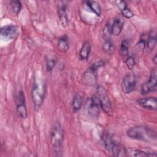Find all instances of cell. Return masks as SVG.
Listing matches in <instances>:
<instances>
[{"label":"cell","mask_w":157,"mask_h":157,"mask_svg":"<svg viewBox=\"0 0 157 157\" xmlns=\"http://www.w3.org/2000/svg\"><path fill=\"white\" fill-rule=\"evenodd\" d=\"M126 134L131 139L144 142H151L156 139L155 131L145 126L139 125L131 127L128 129Z\"/></svg>","instance_id":"6da1fadb"},{"label":"cell","mask_w":157,"mask_h":157,"mask_svg":"<svg viewBox=\"0 0 157 157\" xmlns=\"http://www.w3.org/2000/svg\"><path fill=\"white\" fill-rule=\"evenodd\" d=\"M64 141V131L59 122L55 123L50 133V142L56 152H61Z\"/></svg>","instance_id":"7a4b0ae2"},{"label":"cell","mask_w":157,"mask_h":157,"mask_svg":"<svg viewBox=\"0 0 157 157\" xmlns=\"http://www.w3.org/2000/svg\"><path fill=\"white\" fill-rule=\"evenodd\" d=\"M96 96L98 99L100 107L102 109V110L107 115L112 116L113 115L112 103L107 94V92L104 87L102 86H99L97 88Z\"/></svg>","instance_id":"3957f363"},{"label":"cell","mask_w":157,"mask_h":157,"mask_svg":"<svg viewBox=\"0 0 157 157\" xmlns=\"http://www.w3.org/2000/svg\"><path fill=\"white\" fill-rule=\"evenodd\" d=\"M45 92V86L44 82H36L34 83L32 89V99L36 109H39L42 105Z\"/></svg>","instance_id":"277c9868"},{"label":"cell","mask_w":157,"mask_h":157,"mask_svg":"<svg viewBox=\"0 0 157 157\" xmlns=\"http://www.w3.org/2000/svg\"><path fill=\"white\" fill-rule=\"evenodd\" d=\"M101 107L96 95L88 98L85 102L84 111L85 113L90 118L96 119L99 117Z\"/></svg>","instance_id":"5b68a950"},{"label":"cell","mask_w":157,"mask_h":157,"mask_svg":"<svg viewBox=\"0 0 157 157\" xmlns=\"http://www.w3.org/2000/svg\"><path fill=\"white\" fill-rule=\"evenodd\" d=\"M102 66H103L102 61H98L93 63L83 73L82 76L83 82L88 85L95 84L96 81V72Z\"/></svg>","instance_id":"8992f818"},{"label":"cell","mask_w":157,"mask_h":157,"mask_svg":"<svg viewBox=\"0 0 157 157\" xmlns=\"http://www.w3.org/2000/svg\"><path fill=\"white\" fill-rule=\"evenodd\" d=\"M157 90V71L155 68L151 71L148 80L141 86L140 93L142 95H147Z\"/></svg>","instance_id":"52a82bcc"},{"label":"cell","mask_w":157,"mask_h":157,"mask_svg":"<svg viewBox=\"0 0 157 157\" xmlns=\"http://www.w3.org/2000/svg\"><path fill=\"white\" fill-rule=\"evenodd\" d=\"M136 77L134 73L126 74L123 78L121 82V90L125 94H129L132 92L136 86Z\"/></svg>","instance_id":"ba28073f"},{"label":"cell","mask_w":157,"mask_h":157,"mask_svg":"<svg viewBox=\"0 0 157 157\" xmlns=\"http://www.w3.org/2000/svg\"><path fill=\"white\" fill-rule=\"evenodd\" d=\"M16 113L18 117L23 119H25L28 116V111L25 105V98L22 91H19L17 97Z\"/></svg>","instance_id":"9c48e42d"},{"label":"cell","mask_w":157,"mask_h":157,"mask_svg":"<svg viewBox=\"0 0 157 157\" xmlns=\"http://www.w3.org/2000/svg\"><path fill=\"white\" fill-rule=\"evenodd\" d=\"M17 26L10 24L6 25L1 28L0 34L1 37L4 40H10L13 39L17 34Z\"/></svg>","instance_id":"30bf717a"},{"label":"cell","mask_w":157,"mask_h":157,"mask_svg":"<svg viewBox=\"0 0 157 157\" xmlns=\"http://www.w3.org/2000/svg\"><path fill=\"white\" fill-rule=\"evenodd\" d=\"M136 102L141 107L148 110H156L157 109V99L155 96L140 98L136 101Z\"/></svg>","instance_id":"8fae6325"},{"label":"cell","mask_w":157,"mask_h":157,"mask_svg":"<svg viewBox=\"0 0 157 157\" xmlns=\"http://www.w3.org/2000/svg\"><path fill=\"white\" fill-rule=\"evenodd\" d=\"M157 42V37H156V29H151L147 37L145 50L146 52L148 53H150L153 52L154 48L156 47Z\"/></svg>","instance_id":"7c38bea8"},{"label":"cell","mask_w":157,"mask_h":157,"mask_svg":"<svg viewBox=\"0 0 157 157\" xmlns=\"http://www.w3.org/2000/svg\"><path fill=\"white\" fill-rule=\"evenodd\" d=\"M58 14L61 25L63 27H66L69 24V18L66 12V4L64 2L58 5Z\"/></svg>","instance_id":"4fadbf2b"},{"label":"cell","mask_w":157,"mask_h":157,"mask_svg":"<svg viewBox=\"0 0 157 157\" xmlns=\"http://www.w3.org/2000/svg\"><path fill=\"white\" fill-rule=\"evenodd\" d=\"M124 24V21L122 18L120 17H116L112 24V34L116 36H118L123 28Z\"/></svg>","instance_id":"5bb4252c"},{"label":"cell","mask_w":157,"mask_h":157,"mask_svg":"<svg viewBox=\"0 0 157 157\" xmlns=\"http://www.w3.org/2000/svg\"><path fill=\"white\" fill-rule=\"evenodd\" d=\"M102 139L105 148L109 151V153H111L112 150L117 142H115L112 136L108 132H104L103 134Z\"/></svg>","instance_id":"9a60e30c"},{"label":"cell","mask_w":157,"mask_h":157,"mask_svg":"<svg viewBox=\"0 0 157 157\" xmlns=\"http://www.w3.org/2000/svg\"><path fill=\"white\" fill-rule=\"evenodd\" d=\"M22 7L21 2L17 0L10 1L7 4L8 10L11 12L13 15H18L21 11Z\"/></svg>","instance_id":"2e32d148"},{"label":"cell","mask_w":157,"mask_h":157,"mask_svg":"<svg viewBox=\"0 0 157 157\" xmlns=\"http://www.w3.org/2000/svg\"><path fill=\"white\" fill-rule=\"evenodd\" d=\"M91 52V45L88 41L83 43L79 52V58L80 60H86L88 58Z\"/></svg>","instance_id":"e0dca14e"},{"label":"cell","mask_w":157,"mask_h":157,"mask_svg":"<svg viewBox=\"0 0 157 157\" xmlns=\"http://www.w3.org/2000/svg\"><path fill=\"white\" fill-rule=\"evenodd\" d=\"M57 47L59 51L62 53H66L69 49L68 39L66 35H64L59 38L58 40Z\"/></svg>","instance_id":"ac0fdd59"},{"label":"cell","mask_w":157,"mask_h":157,"mask_svg":"<svg viewBox=\"0 0 157 157\" xmlns=\"http://www.w3.org/2000/svg\"><path fill=\"white\" fill-rule=\"evenodd\" d=\"M127 150L121 144L116 143L112 150V155L114 156H126Z\"/></svg>","instance_id":"d6986e66"},{"label":"cell","mask_w":157,"mask_h":157,"mask_svg":"<svg viewBox=\"0 0 157 157\" xmlns=\"http://www.w3.org/2000/svg\"><path fill=\"white\" fill-rule=\"evenodd\" d=\"M83 105V97L80 93H77L72 100V107L74 112L78 111Z\"/></svg>","instance_id":"ffe728a7"},{"label":"cell","mask_w":157,"mask_h":157,"mask_svg":"<svg viewBox=\"0 0 157 157\" xmlns=\"http://www.w3.org/2000/svg\"><path fill=\"white\" fill-rule=\"evenodd\" d=\"M115 45L110 39L104 40L102 45V50L105 53L112 55L115 52Z\"/></svg>","instance_id":"44dd1931"},{"label":"cell","mask_w":157,"mask_h":157,"mask_svg":"<svg viewBox=\"0 0 157 157\" xmlns=\"http://www.w3.org/2000/svg\"><path fill=\"white\" fill-rule=\"evenodd\" d=\"M129 153L131 156L134 157H150V156H156L157 154L156 153L146 152L139 149L131 150L129 151Z\"/></svg>","instance_id":"7402d4cb"},{"label":"cell","mask_w":157,"mask_h":157,"mask_svg":"<svg viewBox=\"0 0 157 157\" xmlns=\"http://www.w3.org/2000/svg\"><path fill=\"white\" fill-rule=\"evenodd\" d=\"M87 6L97 16L99 17L101 14V7L98 2L96 1H85Z\"/></svg>","instance_id":"603a6c76"},{"label":"cell","mask_w":157,"mask_h":157,"mask_svg":"<svg viewBox=\"0 0 157 157\" xmlns=\"http://www.w3.org/2000/svg\"><path fill=\"white\" fill-rule=\"evenodd\" d=\"M129 44L130 42L129 39H124L122 40L119 49V53L121 56L126 58L128 57L129 54Z\"/></svg>","instance_id":"cb8c5ba5"},{"label":"cell","mask_w":157,"mask_h":157,"mask_svg":"<svg viewBox=\"0 0 157 157\" xmlns=\"http://www.w3.org/2000/svg\"><path fill=\"white\" fill-rule=\"evenodd\" d=\"M102 34L104 38L105 39H110V36L112 34V25L108 22L107 23L105 26L102 29Z\"/></svg>","instance_id":"d4e9b609"},{"label":"cell","mask_w":157,"mask_h":157,"mask_svg":"<svg viewBox=\"0 0 157 157\" xmlns=\"http://www.w3.org/2000/svg\"><path fill=\"white\" fill-rule=\"evenodd\" d=\"M56 59L55 58H50L48 59L45 64V68L47 72H50L51 71L53 70V69L54 68V67L56 65Z\"/></svg>","instance_id":"484cf974"},{"label":"cell","mask_w":157,"mask_h":157,"mask_svg":"<svg viewBox=\"0 0 157 157\" xmlns=\"http://www.w3.org/2000/svg\"><path fill=\"white\" fill-rule=\"evenodd\" d=\"M125 63H126V66L128 67V68L130 70H132L133 69V68L134 67L135 65H136V61H135V59L133 56H128L126 58V59L125 61Z\"/></svg>","instance_id":"4316f807"},{"label":"cell","mask_w":157,"mask_h":157,"mask_svg":"<svg viewBox=\"0 0 157 157\" xmlns=\"http://www.w3.org/2000/svg\"><path fill=\"white\" fill-rule=\"evenodd\" d=\"M147 37H145V34H143L140 38L139 41L137 42V46L139 47V49H140L141 50H143L145 48V45H146V42H147Z\"/></svg>","instance_id":"83f0119b"},{"label":"cell","mask_w":157,"mask_h":157,"mask_svg":"<svg viewBox=\"0 0 157 157\" xmlns=\"http://www.w3.org/2000/svg\"><path fill=\"white\" fill-rule=\"evenodd\" d=\"M121 13L122 15L126 18H131L134 16L133 12L128 8V7H126L123 10H121Z\"/></svg>","instance_id":"f1b7e54d"},{"label":"cell","mask_w":157,"mask_h":157,"mask_svg":"<svg viewBox=\"0 0 157 157\" xmlns=\"http://www.w3.org/2000/svg\"><path fill=\"white\" fill-rule=\"evenodd\" d=\"M117 6L120 9V11L123 10L124 8H126L127 6V4L124 1H117L115 2Z\"/></svg>","instance_id":"f546056e"},{"label":"cell","mask_w":157,"mask_h":157,"mask_svg":"<svg viewBox=\"0 0 157 157\" xmlns=\"http://www.w3.org/2000/svg\"><path fill=\"white\" fill-rule=\"evenodd\" d=\"M152 61H153V62L154 63V64H156V63H157L156 55H155L154 56V57H153V59H152Z\"/></svg>","instance_id":"4dcf8cb0"}]
</instances>
